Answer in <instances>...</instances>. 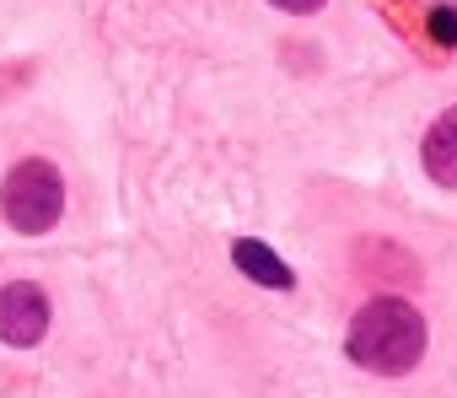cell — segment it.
Returning <instances> with one entry per match:
<instances>
[{
	"instance_id": "6da1fadb",
	"label": "cell",
	"mask_w": 457,
	"mask_h": 398,
	"mask_svg": "<svg viewBox=\"0 0 457 398\" xmlns=\"http://www.w3.org/2000/svg\"><path fill=\"white\" fill-rule=\"evenodd\" d=\"M425 318L403 302V296H371L355 318H350V334H345V355L377 377H403L425 361Z\"/></svg>"
},
{
	"instance_id": "7a4b0ae2",
	"label": "cell",
	"mask_w": 457,
	"mask_h": 398,
	"mask_svg": "<svg viewBox=\"0 0 457 398\" xmlns=\"http://www.w3.org/2000/svg\"><path fill=\"white\" fill-rule=\"evenodd\" d=\"M0 211H6V227H12V232L44 237V232L60 227V216H65V178H60L49 162H38V156L17 162V167L6 172V183H0Z\"/></svg>"
},
{
	"instance_id": "3957f363",
	"label": "cell",
	"mask_w": 457,
	"mask_h": 398,
	"mask_svg": "<svg viewBox=\"0 0 457 398\" xmlns=\"http://www.w3.org/2000/svg\"><path fill=\"white\" fill-rule=\"evenodd\" d=\"M49 334V296L33 280H12L0 286V344L12 350H33Z\"/></svg>"
},
{
	"instance_id": "277c9868",
	"label": "cell",
	"mask_w": 457,
	"mask_h": 398,
	"mask_svg": "<svg viewBox=\"0 0 457 398\" xmlns=\"http://www.w3.org/2000/svg\"><path fill=\"white\" fill-rule=\"evenodd\" d=\"M232 264H237L253 286H264V291H291V286H296L291 264H286L270 243H259V237H237V243H232Z\"/></svg>"
},
{
	"instance_id": "5b68a950",
	"label": "cell",
	"mask_w": 457,
	"mask_h": 398,
	"mask_svg": "<svg viewBox=\"0 0 457 398\" xmlns=\"http://www.w3.org/2000/svg\"><path fill=\"white\" fill-rule=\"evenodd\" d=\"M420 162H425V172H430L441 188H457V108H446V113L425 129Z\"/></svg>"
},
{
	"instance_id": "8992f818",
	"label": "cell",
	"mask_w": 457,
	"mask_h": 398,
	"mask_svg": "<svg viewBox=\"0 0 457 398\" xmlns=\"http://www.w3.org/2000/svg\"><path fill=\"white\" fill-rule=\"evenodd\" d=\"M430 33H436V44H457V12L452 6H436L430 12Z\"/></svg>"
},
{
	"instance_id": "52a82bcc",
	"label": "cell",
	"mask_w": 457,
	"mask_h": 398,
	"mask_svg": "<svg viewBox=\"0 0 457 398\" xmlns=\"http://www.w3.org/2000/svg\"><path fill=\"white\" fill-rule=\"evenodd\" d=\"M270 6H280L291 17H312V12H323V0H270Z\"/></svg>"
}]
</instances>
